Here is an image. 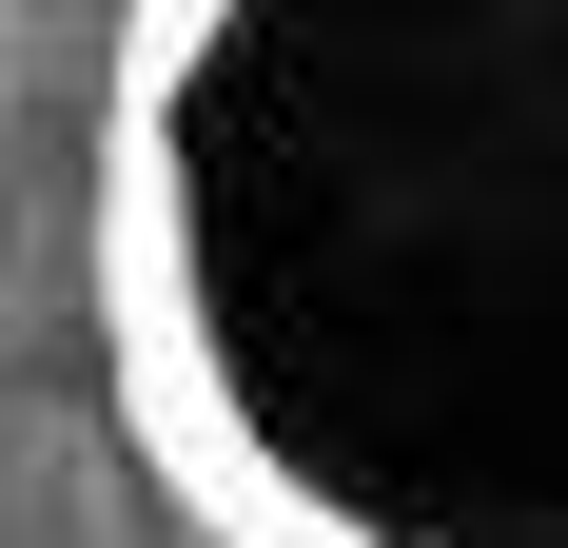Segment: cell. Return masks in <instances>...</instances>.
Segmentation results:
<instances>
[{
    "label": "cell",
    "instance_id": "cell-1",
    "mask_svg": "<svg viewBox=\"0 0 568 548\" xmlns=\"http://www.w3.org/2000/svg\"><path fill=\"white\" fill-rule=\"evenodd\" d=\"M452 235L373 314L138 432L235 548H568V99L529 0H138L118 333Z\"/></svg>",
    "mask_w": 568,
    "mask_h": 548
}]
</instances>
